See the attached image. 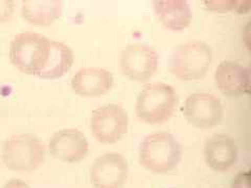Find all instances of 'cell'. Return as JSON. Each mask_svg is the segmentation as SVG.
Segmentation results:
<instances>
[{"label":"cell","instance_id":"14","mask_svg":"<svg viewBox=\"0 0 251 188\" xmlns=\"http://www.w3.org/2000/svg\"><path fill=\"white\" fill-rule=\"evenodd\" d=\"M154 11L161 24L171 30L179 31L191 24L193 18L191 6L183 0L155 1Z\"/></svg>","mask_w":251,"mask_h":188},{"label":"cell","instance_id":"11","mask_svg":"<svg viewBox=\"0 0 251 188\" xmlns=\"http://www.w3.org/2000/svg\"><path fill=\"white\" fill-rule=\"evenodd\" d=\"M113 74L99 67L83 68L73 76L70 86L77 95L94 98L108 93L113 87Z\"/></svg>","mask_w":251,"mask_h":188},{"label":"cell","instance_id":"10","mask_svg":"<svg viewBox=\"0 0 251 188\" xmlns=\"http://www.w3.org/2000/svg\"><path fill=\"white\" fill-rule=\"evenodd\" d=\"M49 148L54 159L67 163L82 161L88 154V140L81 131L63 129L51 136Z\"/></svg>","mask_w":251,"mask_h":188},{"label":"cell","instance_id":"7","mask_svg":"<svg viewBox=\"0 0 251 188\" xmlns=\"http://www.w3.org/2000/svg\"><path fill=\"white\" fill-rule=\"evenodd\" d=\"M121 70L125 76L135 82H147L158 67V54L145 44H131L121 54Z\"/></svg>","mask_w":251,"mask_h":188},{"label":"cell","instance_id":"6","mask_svg":"<svg viewBox=\"0 0 251 188\" xmlns=\"http://www.w3.org/2000/svg\"><path fill=\"white\" fill-rule=\"evenodd\" d=\"M129 127V116L119 105H104L93 110L90 130L99 142L111 144L123 138Z\"/></svg>","mask_w":251,"mask_h":188},{"label":"cell","instance_id":"16","mask_svg":"<svg viewBox=\"0 0 251 188\" xmlns=\"http://www.w3.org/2000/svg\"><path fill=\"white\" fill-rule=\"evenodd\" d=\"M63 10L61 1H23L21 6L22 17L37 26H50L58 20Z\"/></svg>","mask_w":251,"mask_h":188},{"label":"cell","instance_id":"15","mask_svg":"<svg viewBox=\"0 0 251 188\" xmlns=\"http://www.w3.org/2000/svg\"><path fill=\"white\" fill-rule=\"evenodd\" d=\"M75 61L74 51L61 41L50 40V54L44 69L38 75L43 80H56L72 68Z\"/></svg>","mask_w":251,"mask_h":188},{"label":"cell","instance_id":"17","mask_svg":"<svg viewBox=\"0 0 251 188\" xmlns=\"http://www.w3.org/2000/svg\"><path fill=\"white\" fill-rule=\"evenodd\" d=\"M14 9V1H0V24H2L11 18Z\"/></svg>","mask_w":251,"mask_h":188},{"label":"cell","instance_id":"3","mask_svg":"<svg viewBox=\"0 0 251 188\" xmlns=\"http://www.w3.org/2000/svg\"><path fill=\"white\" fill-rule=\"evenodd\" d=\"M2 162L11 170L30 172L40 167L45 159V146L33 134H17L2 145Z\"/></svg>","mask_w":251,"mask_h":188},{"label":"cell","instance_id":"9","mask_svg":"<svg viewBox=\"0 0 251 188\" xmlns=\"http://www.w3.org/2000/svg\"><path fill=\"white\" fill-rule=\"evenodd\" d=\"M129 166L125 157L117 153L100 156L90 168L94 188H122L128 179Z\"/></svg>","mask_w":251,"mask_h":188},{"label":"cell","instance_id":"5","mask_svg":"<svg viewBox=\"0 0 251 188\" xmlns=\"http://www.w3.org/2000/svg\"><path fill=\"white\" fill-rule=\"evenodd\" d=\"M211 62L213 51L206 43L190 41L177 46L173 51L170 70L181 81H197L206 74Z\"/></svg>","mask_w":251,"mask_h":188},{"label":"cell","instance_id":"18","mask_svg":"<svg viewBox=\"0 0 251 188\" xmlns=\"http://www.w3.org/2000/svg\"><path fill=\"white\" fill-rule=\"evenodd\" d=\"M250 174L249 171L240 172V174L233 179L231 188H249Z\"/></svg>","mask_w":251,"mask_h":188},{"label":"cell","instance_id":"1","mask_svg":"<svg viewBox=\"0 0 251 188\" xmlns=\"http://www.w3.org/2000/svg\"><path fill=\"white\" fill-rule=\"evenodd\" d=\"M182 148L174 135L158 132L147 136L139 146V162L148 170L166 174L177 167Z\"/></svg>","mask_w":251,"mask_h":188},{"label":"cell","instance_id":"2","mask_svg":"<svg viewBox=\"0 0 251 188\" xmlns=\"http://www.w3.org/2000/svg\"><path fill=\"white\" fill-rule=\"evenodd\" d=\"M50 54V40L37 33L16 35L10 46V60L19 71L39 75L47 64Z\"/></svg>","mask_w":251,"mask_h":188},{"label":"cell","instance_id":"12","mask_svg":"<svg viewBox=\"0 0 251 188\" xmlns=\"http://www.w3.org/2000/svg\"><path fill=\"white\" fill-rule=\"evenodd\" d=\"M215 81L218 89L224 95L239 96L249 93V71L238 62L225 60L220 63L216 69Z\"/></svg>","mask_w":251,"mask_h":188},{"label":"cell","instance_id":"13","mask_svg":"<svg viewBox=\"0 0 251 188\" xmlns=\"http://www.w3.org/2000/svg\"><path fill=\"white\" fill-rule=\"evenodd\" d=\"M204 157L208 166L218 171H224L229 169L237 161L238 147L230 136L217 134L205 142Z\"/></svg>","mask_w":251,"mask_h":188},{"label":"cell","instance_id":"19","mask_svg":"<svg viewBox=\"0 0 251 188\" xmlns=\"http://www.w3.org/2000/svg\"><path fill=\"white\" fill-rule=\"evenodd\" d=\"M2 188H30L27 183L20 179H12L6 182Z\"/></svg>","mask_w":251,"mask_h":188},{"label":"cell","instance_id":"4","mask_svg":"<svg viewBox=\"0 0 251 188\" xmlns=\"http://www.w3.org/2000/svg\"><path fill=\"white\" fill-rule=\"evenodd\" d=\"M178 106V95L172 86L163 83L148 85L136 100V114L150 124L169 120Z\"/></svg>","mask_w":251,"mask_h":188},{"label":"cell","instance_id":"8","mask_svg":"<svg viewBox=\"0 0 251 188\" xmlns=\"http://www.w3.org/2000/svg\"><path fill=\"white\" fill-rule=\"evenodd\" d=\"M223 106L218 97L209 93H194L183 107L185 119L198 129L216 127L223 118Z\"/></svg>","mask_w":251,"mask_h":188}]
</instances>
